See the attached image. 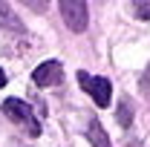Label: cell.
Returning a JSON list of instances; mask_svg holds the SVG:
<instances>
[{
    "instance_id": "1",
    "label": "cell",
    "mask_w": 150,
    "mask_h": 147,
    "mask_svg": "<svg viewBox=\"0 0 150 147\" xmlns=\"http://www.w3.org/2000/svg\"><path fill=\"white\" fill-rule=\"evenodd\" d=\"M3 112L18 124L26 136H40V121H38V115H35V110L26 104V101H20V98H6L3 101Z\"/></svg>"
},
{
    "instance_id": "4",
    "label": "cell",
    "mask_w": 150,
    "mask_h": 147,
    "mask_svg": "<svg viewBox=\"0 0 150 147\" xmlns=\"http://www.w3.org/2000/svg\"><path fill=\"white\" fill-rule=\"evenodd\" d=\"M61 78H64V66L58 61H43L32 72V81L38 87H55V84H61Z\"/></svg>"
},
{
    "instance_id": "8",
    "label": "cell",
    "mask_w": 150,
    "mask_h": 147,
    "mask_svg": "<svg viewBox=\"0 0 150 147\" xmlns=\"http://www.w3.org/2000/svg\"><path fill=\"white\" fill-rule=\"evenodd\" d=\"M133 12H136V18L150 20V3H147V0H139V3L133 6Z\"/></svg>"
},
{
    "instance_id": "9",
    "label": "cell",
    "mask_w": 150,
    "mask_h": 147,
    "mask_svg": "<svg viewBox=\"0 0 150 147\" xmlns=\"http://www.w3.org/2000/svg\"><path fill=\"white\" fill-rule=\"evenodd\" d=\"M3 87H6V72L0 69V90H3Z\"/></svg>"
},
{
    "instance_id": "7",
    "label": "cell",
    "mask_w": 150,
    "mask_h": 147,
    "mask_svg": "<svg viewBox=\"0 0 150 147\" xmlns=\"http://www.w3.org/2000/svg\"><path fill=\"white\" fill-rule=\"evenodd\" d=\"M118 124H121L124 130H127V127L133 124V104L127 101V98H124V101L118 104Z\"/></svg>"
},
{
    "instance_id": "10",
    "label": "cell",
    "mask_w": 150,
    "mask_h": 147,
    "mask_svg": "<svg viewBox=\"0 0 150 147\" xmlns=\"http://www.w3.org/2000/svg\"><path fill=\"white\" fill-rule=\"evenodd\" d=\"M130 147H142V141H130Z\"/></svg>"
},
{
    "instance_id": "6",
    "label": "cell",
    "mask_w": 150,
    "mask_h": 147,
    "mask_svg": "<svg viewBox=\"0 0 150 147\" xmlns=\"http://www.w3.org/2000/svg\"><path fill=\"white\" fill-rule=\"evenodd\" d=\"M0 26H6V29H15V32H23V23L15 18V12H12L6 3H0Z\"/></svg>"
},
{
    "instance_id": "5",
    "label": "cell",
    "mask_w": 150,
    "mask_h": 147,
    "mask_svg": "<svg viewBox=\"0 0 150 147\" xmlns=\"http://www.w3.org/2000/svg\"><path fill=\"white\" fill-rule=\"evenodd\" d=\"M87 139L93 141V147H112L110 136H107V130L101 127V121H98V118H90V127H87Z\"/></svg>"
},
{
    "instance_id": "2",
    "label": "cell",
    "mask_w": 150,
    "mask_h": 147,
    "mask_svg": "<svg viewBox=\"0 0 150 147\" xmlns=\"http://www.w3.org/2000/svg\"><path fill=\"white\" fill-rule=\"evenodd\" d=\"M78 84H81V90L87 92L98 107H110V101H112V84L104 78V75H90V72L81 69V72H78Z\"/></svg>"
},
{
    "instance_id": "3",
    "label": "cell",
    "mask_w": 150,
    "mask_h": 147,
    "mask_svg": "<svg viewBox=\"0 0 150 147\" xmlns=\"http://www.w3.org/2000/svg\"><path fill=\"white\" fill-rule=\"evenodd\" d=\"M58 12H61V18L64 23L69 26V32H84L87 29V3H78V0H64L61 6H58Z\"/></svg>"
}]
</instances>
